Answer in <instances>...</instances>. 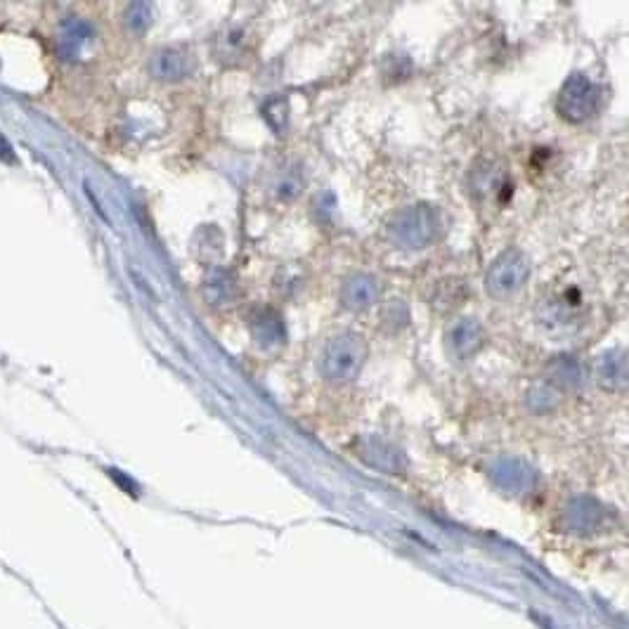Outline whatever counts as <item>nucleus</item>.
Returning <instances> with one entry per match:
<instances>
[{"mask_svg":"<svg viewBox=\"0 0 629 629\" xmlns=\"http://www.w3.org/2000/svg\"><path fill=\"white\" fill-rule=\"evenodd\" d=\"M367 358V348L360 336L343 334L332 341L322 355V372L329 379H350Z\"/></svg>","mask_w":629,"mask_h":629,"instance_id":"1","label":"nucleus"},{"mask_svg":"<svg viewBox=\"0 0 629 629\" xmlns=\"http://www.w3.org/2000/svg\"><path fill=\"white\" fill-rule=\"evenodd\" d=\"M528 261L518 251H507L504 256H499L488 272V291L492 296L504 298L511 296L514 291L523 287V282L528 280Z\"/></svg>","mask_w":629,"mask_h":629,"instance_id":"2","label":"nucleus"},{"mask_svg":"<svg viewBox=\"0 0 629 629\" xmlns=\"http://www.w3.org/2000/svg\"><path fill=\"white\" fill-rule=\"evenodd\" d=\"M559 114L568 121H585L587 116L594 114L596 109V88L594 83H589L585 76H570L566 86L561 88L559 102Z\"/></svg>","mask_w":629,"mask_h":629,"instance_id":"3","label":"nucleus"},{"mask_svg":"<svg viewBox=\"0 0 629 629\" xmlns=\"http://www.w3.org/2000/svg\"><path fill=\"white\" fill-rule=\"evenodd\" d=\"M436 218L429 209L419 206V209L407 211L400 216V223L393 225V230H398V239L407 246H426V242L436 232Z\"/></svg>","mask_w":629,"mask_h":629,"instance_id":"4","label":"nucleus"},{"mask_svg":"<svg viewBox=\"0 0 629 629\" xmlns=\"http://www.w3.org/2000/svg\"><path fill=\"white\" fill-rule=\"evenodd\" d=\"M90 41H93L90 24L83 22V19L71 17L67 22H62L60 34H57V50H60L62 60H76L88 48Z\"/></svg>","mask_w":629,"mask_h":629,"instance_id":"5","label":"nucleus"},{"mask_svg":"<svg viewBox=\"0 0 629 629\" xmlns=\"http://www.w3.org/2000/svg\"><path fill=\"white\" fill-rule=\"evenodd\" d=\"M149 69H152V74L157 76V79L175 81L187 76V71H190V60H187V55L180 53V50H161V53L152 57Z\"/></svg>","mask_w":629,"mask_h":629,"instance_id":"6","label":"nucleus"},{"mask_svg":"<svg viewBox=\"0 0 629 629\" xmlns=\"http://www.w3.org/2000/svg\"><path fill=\"white\" fill-rule=\"evenodd\" d=\"M481 343H483V332H481V327L473 322L457 324V327L450 332V346H455L457 355H462V358L471 355L473 350L481 346Z\"/></svg>","mask_w":629,"mask_h":629,"instance_id":"7","label":"nucleus"},{"mask_svg":"<svg viewBox=\"0 0 629 629\" xmlns=\"http://www.w3.org/2000/svg\"><path fill=\"white\" fill-rule=\"evenodd\" d=\"M343 298H346V306L353 310L369 308L376 298V284L369 280V277H358V280L346 284Z\"/></svg>","mask_w":629,"mask_h":629,"instance_id":"8","label":"nucleus"},{"mask_svg":"<svg viewBox=\"0 0 629 629\" xmlns=\"http://www.w3.org/2000/svg\"><path fill=\"white\" fill-rule=\"evenodd\" d=\"M142 8H145V3H135V5H131V15H128V22L133 24V29L145 31L147 24L152 22V17H142V15H140Z\"/></svg>","mask_w":629,"mask_h":629,"instance_id":"9","label":"nucleus"}]
</instances>
